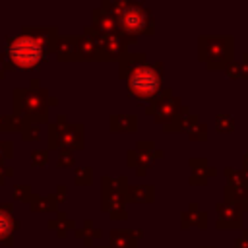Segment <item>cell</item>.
<instances>
[{
    "mask_svg": "<svg viewBox=\"0 0 248 248\" xmlns=\"http://www.w3.org/2000/svg\"><path fill=\"white\" fill-rule=\"evenodd\" d=\"M217 211H219V219H217V227L219 229H238V227H242V209H240V205H236V203H229V202H225V203H219L217 205Z\"/></svg>",
    "mask_w": 248,
    "mask_h": 248,
    "instance_id": "5b68a950",
    "label": "cell"
},
{
    "mask_svg": "<svg viewBox=\"0 0 248 248\" xmlns=\"http://www.w3.org/2000/svg\"><path fill=\"white\" fill-rule=\"evenodd\" d=\"M10 60L14 62V66L27 70L39 64V60L43 58V45L39 39L31 37V35H21L16 41H12L10 48H8Z\"/></svg>",
    "mask_w": 248,
    "mask_h": 248,
    "instance_id": "7a4b0ae2",
    "label": "cell"
},
{
    "mask_svg": "<svg viewBox=\"0 0 248 248\" xmlns=\"http://www.w3.org/2000/svg\"><path fill=\"white\" fill-rule=\"evenodd\" d=\"M240 70H242V78L248 79V52L242 56V62H240Z\"/></svg>",
    "mask_w": 248,
    "mask_h": 248,
    "instance_id": "9c48e42d",
    "label": "cell"
},
{
    "mask_svg": "<svg viewBox=\"0 0 248 248\" xmlns=\"http://www.w3.org/2000/svg\"><path fill=\"white\" fill-rule=\"evenodd\" d=\"M192 138H200V140H203V138H205V126H203V124H198V130L192 132Z\"/></svg>",
    "mask_w": 248,
    "mask_h": 248,
    "instance_id": "30bf717a",
    "label": "cell"
},
{
    "mask_svg": "<svg viewBox=\"0 0 248 248\" xmlns=\"http://www.w3.org/2000/svg\"><path fill=\"white\" fill-rule=\"evenodd\" d=\"M242 211H248V194H246V202H244V205H242Z\"/></svg>",
    "mask_w": 248,
    "mask_h": 248,
    "instance_id": "7c38bea8",
    "label": "cell"
},
{
    "mask_svg": "<svg viewBox=\"0 0 248 248\" xmlns=\"http://www.w3.org/2000/svg\"><path fill=\"white\" fill-rule=\"evenodd\" d=\"M10 231H12V219L8 213L0 211V238H6L10 234Z\"/></svg>",
    "mask_w": 248,
    "mask_h": 248,
    "instance_id": "52a82bcc",
    "label": "cell"
},
{
    "mask_svg": "<svg viewBox=\"0 0 248 248\" xmlns=\"http://www.w3.org/2000/svg\"><path fill=\"white\" fill-rule=\"evenodd\" d=\"M234 248H248V231H244V232L240 234V238L236 240Z\"/></svg>",
    "mask_w": 248,
    "mask_h": 248,
    "instance_id": "ba28073f",
    "label": "cell"
},
{
    "mask_svg": "<svg viewBox=\"0 0 248 248\" xmlns=\"http://www.w3.org/2000/svg\"><path fill=\"white\" fill-rule=\"evenodd\" d=\"M149 14L140 6H128L124 12H120V23L130 33H141L147 27Z\"/></svg>",
    "mask_w": 248,
    "mask_h": 248,
    "instance_id": "277c9868",
    "label": "cell"
},
{
    "mask_svg": "<svg viewBox=\"0 0 248 248\" xmlns=\"http://www.w3.org/2000/svg\"><path fill=\"white\" fill-rule=\"evenodd\" d=\"M130 91L140 97V99H147V97H153L157 91H159V85H161V76L155 68L151 66H140L132 72L130 76Z\"/></svg>",
    "mask_w": 248,
    "mask_h": 248,
    "instance_id": "3957f363",
    "label": "cell"
},
{
    "mask_svg": "<svg viewBox=\"0 0 248 248\" xmlns=\"http://www.w3.org/2000/svg\"><path fill=\"white\" fill-rule=\"evenodd\" d=\"M242 163H244V169H248V151L242 155Z\"/></svg>",
    "mask_w": 248,
    "mask_h": 248,
    "instance_id": "8fae6325",
    "label": "cell"
},
{
    "mask_svg": "<svg viewBox=\"0 0 248 248\" xmlns=\"http://www.w3.org/2000/svg\"><path fill=\"white\" fill-rule=\"evenodd\" d=\"M200 56L209 68H227L232 62V37H202Z\"/></svg>",
    "mask_w": 248,
    "mask_h": 248,
    "instance_id": "6da1fadb",
    "label": "cell"
},
{
    "mask_svg": "<svg viewBox=\"0 0 248 248\" xmlns=\"http://www.w3.org/2000/svg\"><path fill=\"white\" fill-rule=\"evenodd\" d=\"M215 128H217V132H232L234 130V118L231 114H217Z\"/></svg>",
    "mask_w": 248,
    "mask_h": 248,
    "instance_id": "8992f818",
    "label": "cell"
}]
</instances>
